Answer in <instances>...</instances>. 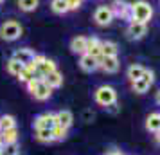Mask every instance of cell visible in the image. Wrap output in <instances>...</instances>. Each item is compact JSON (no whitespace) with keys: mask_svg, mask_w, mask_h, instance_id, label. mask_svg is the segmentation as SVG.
I'll list each match as a JSON object with an SVG mask.
<instances>
[{"mask_svg":"<svg viewBox=\"0 0 160 155\" xmlns=\"http://www.w3.org/2000/svg\"><path fill=\"white\" fill-rule=\"evenodd\" d=\"M144 67L138 65V63H133V65L128 67V70H126V76H128V80L130 81H135V80H138V78H142V74H144Z\"/></svg>","mask_w":160,"mask_h":155,"instance_id":"obj_19","label":"cell"},{"mask_svg":"<svg viewBox=\"0 0 160 155\" xmlns=\"http://www.w3.org/2000/svg\"><path fill=\"white\" fill-rule=\"evenodd\" d=\"M146 128H148L149 132H153V133L158 132L160 130V114H157V112L149 114L148 119H146Z\"/></svg>","mask_w":160,"mask_h":155,"instance_id":"obj_18","label":"cell"},{"mask_svg":"<svg viewBox=\"0 0 160 155\" xmlns=\"http://www.w3.org/2000/svg\"><path fill=\"white\" fill-rule=\"evenodd\" d=\"M74 123V116L70 110H59L56 112V125L58 126H65V128H70Z\"/></svg>","mask_w":160,"mask_h":155,"instance_id":"obj_15","label":"cell"},{"mask_svg":"<svg viewBox=\"0 0 160 155\" xmlns=\"http://www.w3.org/2000/svg\"><path fill=\"white\" fill-rule=\"evenodd\" d=\"M99 69H102L104 72H108V74H115L121 69L119 56H102L101 61H99Z\"/></svg>","mask_w":160,"mask_h":155,"instance_id":"obj_9","label":"cell"},{"mask_svg":"<svg viewBox=\"0 0 160 155\" xmlns=\"http://www.w3.org/2000/svg\"><path fill=\"white\" fill-rule=\"evenodd\" d=\"M40 6V0H18V8L25 11V13H31Z\"/></svg>","mask_w":160,"mask_h":155,"instance_id":"obj_25","label":"cell"},{"mask_svg":"<svg viewBox=\"0 0 160 155\" xmlns=\"http://www.w3.org/2000/svg\"><path fill=\"white\" fill-rule=\"evenodd\" d=\"M2 135V142L4 144H13V142H18V128H9V130H2L0 132Z\"/></svg>","mask_w":160,"mask_h":155,"instance_id":"obj_17","label":"cell"},{"mask_svg":"<svg viewBox=\"0 0 160 155\" xmlns=\"http://www.w3.org/2000/svg\"><path fill=\"white\" fill-rule=\"evenodd\" d=\"M16 126V121L13 116H2L0 117V132L2 130H9V128H15Z\"/></svg>","mask_w":160,"mask_h":155,"instance_id":"obj_27","label":"cell"},{"mask_svg":"<svg viewBox=\"0 0 160 155\" xmlns=\"http://www.w3.org/2000/svg\"><path fill=\"white\" fill-rule=\"evenodd\" d=\"M83 0H67V6H68V11H76V9L81 8Z\"/></svg>","mask_w":160,"mask_h":155,"instance_id":"obj_30","label":"cell"},{"mask_svg":"<svg viewBox=\"0 0 160 155\" xmlns=\"http://www.w3.org/2000/svg\"><path fill=\"white\" fill-rule=\"evenodd\" d=\"M85 119H87V121H92V119H94V112H85Z\"/></svg>","mask_w":160,"mask_h":155,"instance_id":"obj_31","label":"cell"},{"mask_svg":"<svg viewBox=\"0 0 160 155\" xmlns=\"http://www.w3.org/2000/svg\"><path fill=\"white\" fill-rule=\"evenodd\" d=\"M155 139H157V142H158V144H160V130H158V132H157V133H155Z\"/></svg>","mask_w":160,"mask_h":155,"instance_id":"obj_33","label":"cell"},{"mask_svg":"<svg viewBox=\"0 0 160 155\" xmlns=\"http://www.w3.org/2000/svg\"><path fill=\"white\" fill-rule=\"evenodd\" d=\"M43 81L47 83L49 87H52V89H58V87L63 85V74L59 72V70H54V72H51V74L45 76Z\"/></svg>","mask_w":160,"mask_h":155,"instance_id":"obj_16","label":"cell"},{"mask_svg":"<svg viewBox=\"0 0 160 155\" xmlns=\"http://www.w3.org/2000/svg\"><path fill=\"white\" fill-rule=\"evenodd\" d=\"M87 52L90 54V56H94V58H97L99 61H101L102 58V42L99 40V38H88L87 42Z\"/></svg>","mask_w":160,"mask_h":155,"instance_id":"obj_11","label":"cell"},{"mask_svg":"<svg viewBox=\"0 0 160 155\" xmlns=\"http://www.w3.org/2000/svg\"><path fill=\"white\" fill-rule=\"evenodd\" d=\"M94 20L97 25L101 27H106L113 22V13H112V8L110 6H99V8L94 11Z\"/></svg>","mask_w":160,"mask_h":155,"instance_id":"obj_5","label":"cell"},{"mask_svg":"<svg viewBox=\"0 0 160 155\" xmlns=\"http://www.w3.org/2000/svg\"><path fill=\"white\" fill-rule=\"evenodd\" d=\"M23 27L20 25V22L16 20H6V22L0 25V38L6 40V42H15L22 36Z\"/></svg>","mask_w":160,"mask_h":155,"instance_id":"obj_3","label":"cell"},{"mask_svg":"<svg viewBox=\"0 0 160 155\" xmlns=\"http://www.w3.org/2000/svg\"><path fill=\"white\" fill-rule=\"evenodd\" d=\"M153 83H155V74H153V70H148L146 69L144 74H142V78L131 81V89H133V92H137V94H146Z\"/></svg>","mask_w":160,"mask_h":155,"instance_id":"obj_4","label":"cell"},{"mask_svg":"<svg viewBox=\"0 0 160 155\" xmlns=\"http://www.w3.org/2000/svg\"><path fill=\"white\" fill-rule=\"evenodd\" d=\"M87 42L88 38L87 36H76L70 40V51L74 52V54H85L87 52Z\"/></svg>","mask_w":160,"mask_h":155,"instance_id":"obj_14","label":"cell"},{"mask_svg":"<svg viewBox=\"0 0 160 155\" xmlns=\"http://www.w3.org/2000/svg\"><path fill=\"white\" fill-rule=\"evenodd\" d=\"M20 153V146L18 142H13V144H4L0 148V155H18Z\"/></svg>","mask_w":160,"mask_h":155,"instance_id":"obj_26","label":"cell"},{"mask_svg":"<svg viewBox=\"0 0 160 155\" xmlns=\"http://www.w3.org/2000/svg\"><path fill=\"white\" fill-rule=\"evenodd\" d=\"M119 47L115 42H102V56H117Z\"/></svg>","mask_w":160,"mask_h":155,"instance_id":"obj_24","label":"cell"},{"mask_svg":"<svg viewBox=\"0 0 160 155\" xmlns=\"http://www.w3.org/2000/svg\"><path fill=\"white\" fill-rule=\"evenodd\" d=\"M6 70H8L11 76H16V78H18V74L23 70V65L20 63V61H16L15 58H11L8 63H6Z\"/></svg>","mask_w":160,"mask_h":155,"instance_id":"obj_21","label":"cell"},{"mask_svg":"<svg viewBox=\"0 0 160 155\" xmlns=\"http://www.w3.org/2000/svg\"><path fill=\"white\" fill-rule=\"evenodd\" d=\"M52 135H54V141H63V139H67V135H68V128L56 125L52 128Z\"/></svg>","mask_w":160,"mask_h":155,"instance_id":"obj_28","label":"cell"},{"mask_svg":"<svg viewBox=\"0 0 160 155\" xmlns=\"http://www.w3.org/2000/svg\"><path fill=\"white\" fill-rule=\"evenodd\" d=\"M146 33H148V23H142V22L131 20L128 23V27H126V36L130 40H140V38L146 36Z\"/></svg>","mask_w":160,"mask_h":155,"instance_id":"obj_7","label":"cell"},{"mask_svg":"<svg viewBox=\"0 0 160 155\" xmlns=\"http://www.w3.org/2000/svg\"><path fill=\"white\" fill-rule=\"evenodd\" d=\"M52 87H49L47 83L42 80V81L38 83V87L34 89V92H32V97L34 99H38V101H45V99H49V97L52 96Z\"/></svg>","mask_w":160,"mask_h":155,"instance_id":"obj_13","label":"cell"},{"mask_svg":"<svg viewBox=\"0 0 160 155\" xmlns=\"http://www.w3.org/2000/svg\"><path fill=\"white\" fill-rule=\"evenodd\" d=\"M51 9L56 13V15H65V13H68L67 0H52L51 2Z\"/></svg>","mask_w":160,"mask_h":155,"instance_id":"obj_23","label":"cell"},{"mask_svg":"<svg viewBox=\"0 0 160 155\" xmlns=\"http://www.w3.org/2000/svg\"><path fill=\"white\" fill-rule=\"evenodd\" d=\"M4 146V142H2V135H0V148Z\"/></svg>","mask_w":160,"mask_h":155,"instance_id":"obj_35","label":"cell"},{"mask_svg":"<svg viewBox=\"0 0 160 155\" xmlns=\"http://www.w3.org/2000/svg\"><path fill=\"white\" fill-rule=\"evenodd\" d=\"M32 70H29V69H27V67H23V70L20 74H18V80H20V81L22 83H27L29 81V80H32Z\"/></svg>","mask_w":160,"mask_h":155,"instance_id":"obj_29","label":"cell"},{"mask_svg":"<svg viewBox=\"0 0 160 155\" xmlns=\"http://www.w3.org/2000/svg\"><path fill=\"white\" fill-rule=\"evenodd\" d=\"M155 101H157V105H160V90L155 94Z\"/></svg>","mask_w":160,"mask_h":155,"instance_id":"obj_32","label":"cell"},{"mask_svg":"<svg viewBox=\"0 0 160 155\" xmlns=\"http://www.w3.org/2000/svg\"><path fill=\"white\" fill-rule=\"evenodd\" d=\"M106 155H124V153H121V152H108Z\"/></svg>","mask_w":160,"mask_h":155,"instance_id":"obj_34","label":"cell"},{"mask_svg":"<svg viewBox=\"0 0 160 155\" xmlns=\"http://www.w3.org/2000/svg\"><path fill=\"white\" fill-rule=\"evenodd\" d=\"M151 18H153V6L149 2H146V0H137V2L131 4V20L148 23Z\"/></svg>","mask_w":160,"mask_h":155,"instance_id":"obj_1","label":"cell"},{"mask_svg":"<svg viewBox=\"0 0 160 155\" xmlns=\"http://www.w3.org/2000/svg\"><path fill=\"white\" fill-rule=\"evenodd\" d=\"M112 13L113 18H121V20H131V4L124 2V0H115L112 6Z\"/></svg>","mask_w":160,"mask_h":155,"instance_id":"obj_6","label":"cell"},{"mask_svg":"<svg viewBox=\"0 0 160 155\" xmlns=\"http://www.w3.org/2000/svg\"><path fill=\"white\" fill-rule=\"evenodd\" d=\"M94 99H95V103L99 105V106L108 108L110 105L117 103V92H115V89L110 87V85H101L99 89L95 90Z\"/></svg>","mask_w":160,"mask_h":155,"instance_id":"obj_2","label":"cell"},{"mask_svg":"<svg viewBox=\"0 0 160 155\" xmlns=\"http://www.w3.org/2000/svg\"><path fill=\"white\" fill-rule=\"evenodd\" d=\"M2 2H4V0H0V4H2Z\"/></svg>","mask_w":160,"mask_h":155,"instance_id":"obj_36","label":"cell"},{"mask_svg":"<svg viewBox=\"0 0 160 155\" xmlns=\"http://www.w3.org/2000/svg\"><path fill=\"white\" fill-rule=\"evenodd\" d=\"M34 130H40V128H49L52 130L56 126V114L52 112H45V114H40L38 117H34Z\"/></svg>","mask_w":160,"mask_h":155,"instance_id":"obj_8","label":"cell"},{"mask_svg":"<svg viewBox=\"0 0 160 155\" xmlns=\"http://www.w3.org/2000/svg\"><path fill=\"white\" fill-rule=\"evenodd\" d=\"M34 56H36V54L31 51L29 47H22V49H16L15 54H13V58H15L16 61H20V63H22L23 67L29 65L31 61L34 59Z\"/></svg>","mask_w":160,"mask_h":155,"instance_id":"obj_12","label":"cell"},{"mask_svg":"<svg viewBox=\"0 0 160 155\" xmlns=\"http://www.w3.org/2000/svg\"><path fill=\"white\" fill-rule=\"evenodd\" d=\"M54 70H58V69H56V63H54L52 59H49V58H45V61H43V63H42V65H40V67L36 69V72H40L42 76H43V78L47 76V74L54 72Z\"/></svg>","mask_w":160,"mask_h":155,"instance_id":"obj_20","label":"cell"},{"mask_svg":"<svg viewBox=\"0 0 160 155\" xmlns=\"http://www.w3.org/2000/svg\"><path fill=\"white\" fill-rule=\"evenodd\" d=\"M79 67L83 72H94V70L99 69V59L90 56L88 52H85V54H81V58H79Z\"/></svg>","mask_w":160,"mask_h":155,"instance_id":"obj_10","label":"cell"},{"mask_svg":"<svg viewBox=\"0 0 160 155\" xmlns=\"http://www.w3.org/2000/svg\"><path fill=\"white\" fill-rule=\"evenodd\" d=\"M36 141H40V142H54L52 130H49V128H40V130H36Z\"/></svg>","mask_w":160,"mask_h":155,"instance_id":"obj_22","label":"cell"}]
</instances>
